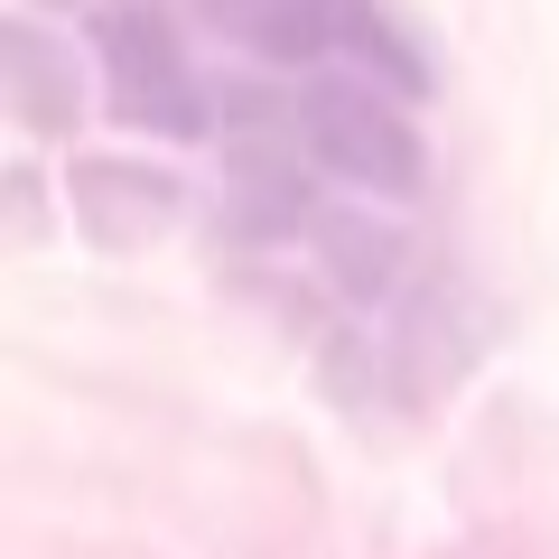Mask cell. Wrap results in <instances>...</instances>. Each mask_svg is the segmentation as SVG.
Wrapping results in <instances>:
<instances>
[{"mask_svg":"<svg viewBox=\"0 0 559 559\" xmlns=\"http://www.w3.org/2000/svg\"><path fill=\"white\" fill-rule=\"evenodd\" d=\"M57 10H94V20H103V10H112V0H57Z\"/></svg>","mask_w":559,"mask_h":559,"instance_id":"3957f363","label":"cell"},{"mask_svg":"<svg viewBox=\"0 0 559 559\" xmlns=\"http://www.w3.org/2000/svg\"><path fill=\"white\" fill-rule=\"evenodd\" d=\"M280 121V150L289 159H308L318 178L355 187V197H419V131L411 112H401V94H382V84L364 75H318L308 94L271 103Z\"/></svg>","mask_w":559,"mask_h":559,"instance_id":"6da1fadb","label":"cell"},{"mask_svg":"<svg viewBox=\"0 0 559 559\" xmlns=\"http://www.w3.org/2000/svg\"><path fill=\"white\" fill-rule=\"evenodd\" d=\"M94 57L103 84H112V112L140 121V131H205V94H197V66H187L178 28L140 0H112L94 20Z\"/></svg>","mask_w":559,"mask_h":559,"instance_id":"7a4b0ae2","label":"cell"}]
</instances>
